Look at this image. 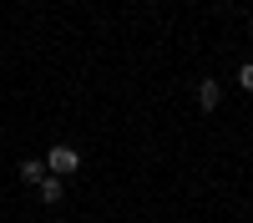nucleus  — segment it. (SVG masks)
<instances>
[{
  "label": "nucleus",
  "instance_id": "5",
  "mask_svg": "<svg viewBox=\"0 0 253 223\" xmlns=\"http://www.w3.org/2000/svg\"><path fill=\"white\" fill-rule=\"evenodd\" d=\"M238 81H243V91H253V61H248V66L238 71Z\"/></svg>",
  "mask_w": 253,
  "mask_h": 223
},
{
  "label": "nucleus",
  "instance_id": "3",
  "mask_svg": "<svg viewBox=\"0 0 253 223\" xmlns=\"http://www.w3.org/2000/svg\"><path fill=\"white\" fill-rule=\"evenodd\" d=\"M36 193H41V203H61V198H66V182H61V178H51V173H46V178L36 182Z\"/></svg>",
  "mask_w": 253,
  "mask_h": 223
},
{
  "label": "nucleus",
  "instance_id": "4",
  "mask_svg": "<svg viewBox=\"0 0 253 223\" xmlns=\"http://www.w3.org/2000/svg\"><path fill=\"white\" fill-rule=\"evenodd\" d=\"M20 178H26V182H41V178H46V162H41V157H26V162H20Z\"/></svg>",
  "mask_w": 253,
  "mask_h": 223
},
{
  "label": "nucleus",
  "instance_id": "1",
  "mask_svg": "<svg viewBox=\"0 0 253 223\" xmlns=\"http://www.w3.org/2000/svg\"><path fill=\"white\" fill-rule=\"evenodd\" d=\"M76 168H81V152L71 147V142H56V147L46 152V173L51 178H71Z\"/></svg>",
  "mask_w": 253,
  "mask_h": 223
},
{
  "label": "nucleus",
  "instance_id": "2",
  "mask_svg": "<svg viewBox=\"0 0 253 223\" xmlns=\"http://www.w3.org/2000/svg\"><path fill=\"white\" fill-rule=\"evenodd\" d=\"M218 101H223V87H218V81H213V76L198 81V107H203V112H213Z\"/></svg>",
  "mask_w": 253,
  "mask_h": 223
}]
</instances>
